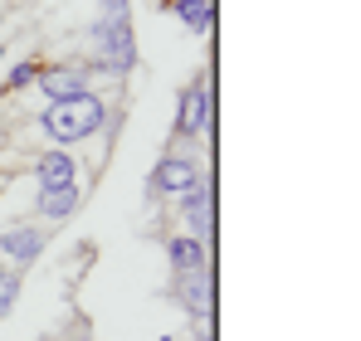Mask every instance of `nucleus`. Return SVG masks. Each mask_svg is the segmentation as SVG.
Wrapping results in <instances>:
<instances>
[{"instance_id":"3","label":"nucleus","mask_w":361,"mask_h":341,"mask_svg":"<svg viewBox=\"0 0 361 341\" xmlns=\"http://www.w3.org/2000/svg\"><path fill=\"white\" fill-rule=\"evenodd\" d=\"M205 122H210V73L205 78H195L185 93H180V108H176V127H171V137H200L205 132Z\"/></svg>"},{"instance_id":"12","label":"nucleus","mask_w":361,"mask_h":341,"mask_svg":"<svg viewBox=\"0 0 361 341\" xmlns=\"http://www.w3.org/2000/svg\"><path fill=\"white\" fill-rule=\"evenodd\" d=\"M176 15L185 30H200V35L215 30V0H176Z\"/></svg>"},{"instance_id":"6","label":"nucleus","mask_w":361,"mask_h":341,"mask_svg":"<svg viewBox=\"0 0 361 341\" xmlns=\"http://www.w3.org/2000/svg\"><path fill=\"white\" fill-rule=\"evenodd\" d=\"M180 210H185V220L200 229V234H210L215 229V210H210V180L200 175L195 185H185L180 190Z\"/></svg>"},{"instance_id":"4","label":"nucleus","mask_w":361,"mask_h":341,"mask_svg":"<svg viewBox=\"0 0 361 341\" xmlns=\"http://www.w3.org/2000/svg\"><path fill=\"white\" fill-rule=\"evenodd\" d=\"M35 83L49 93V103L88 93V73H83V63H49V68H39V73H35Z\"/></svg>"},{"instance_id":"15","label":"nucleus","mask_w":361,"mask_h":341,"mask_svg":"<svg viewBox=\"0 0 361 341\" xmlns=\"http://www.w3.org/2000/svg\"><path fill=\"white\" fill-rule=\"evenodd\" d=\"M103 20H127V0H103Z\"/></svg>"},{"instance_id":"14","label":"nucleus","mask_w":361,"mask_h":341,"mask_svg":"<svg viewBox=\"0 0 361 341\" xmlns=\"http://www.w3.org/2000/svg\"><path fill=\"white\" fill-rule=\"evenodd\" d=\"M15 297H20V278H15V273H5V268H0V317H5V312H10V307H15Z\"/></svg>"},{"instance_id":"8","label":"nucleus","mask_w":361,"mask_h":341,"mask_svg":"<svg viewBox=\"0 0 361 341\" xmlns=\"http://www.w3.org/2000/svg\"><path fill=\"white\" fill-rule=\"evenodd\" d=\"M180 302H185V312H210V307H215L210 268H200V273H180Z\"/></svg>"},{"instance_id":"16","label":"nucleus","mask_w":361,"mask_h":341,"mask_svg":"<svg viewBox=\"0 0 361 341\" xmlns=\"http://www.w3.org/2000/svg\"><path fill=\"white\" fill-rule=\"evenodd\" d=\"M161 341H171V337H161Z\"/></svg>"},{"instance_id":"10","label":"nucleus","mask_w":361,"mask_h":341,"mask_svg":"<svg viewBox=\"0 0 361 341\" xmlns=\"http://www.w3.org/2000/svg\"><path fill=\"white\" fill-rule=\"evenodd\" d=\"M166 254H171V268H176V273H200V268H205V244L190 239V234H176V239L166 244Z\"/></svg>"},{"instance_id":"17","label":"nucleus","mask_w":361,"mask_h":341,"mask_svg":"<svg viewBox=\"0 0 361 341\" xmlns=\"http://www.w3.org/2000/svg\"><path fill=\"white\" fill-rule=\"evenodd\" d=\"M0 54H5V49H0Z\"/></svg>"},{"instance_id":"11","label":"nucleus","mask_w":361,"mask_h":341,"mask_svg":"<svg viewBox=\"0 0 361 341\" xmlns=\"http://www.w3.org/2000/svg\"><path fill=\"white\" fill-rule=\"evenodd\" d=\"M78 210V185H54V190H39V215L49 220H63Z\"/></svg>"},{"instance_id":"9","label":"nucleus","mask_w":361,"mask_h":341,"mask_svg":"<svg viewBox=\"0 0 361 341\" xmlns=\"http://www.w3.org/2000/svg\"><path fill=\"white\" fill-rule=\"evenodd\" d=\"M73 156L68 151H44L35 161V175H39V190H54V185H73Z\"/></svg>"},{"instance_id":"7","label":"nucleus","mask_w":361,"mask_h":341,"mask_svg":"<svg viewBox=\"0 0 361 341\" xmlns=\"http://www.w3.org/2000/svg\"><path fill=\"white\" fill-rule=\"evenodd\" d=\"M0 249H5L15 264H35V259H39V249H44V234H39V229H30V225L5 229V234H0Z\"/></svg>"},{"instance_id":"5","label":"nucleus","mask_w":361,"mask_h":341,"mask_svg":"<svg viewBox=\"0 0 361 341\" xmlns=\"http://www.w3.org/2000/svg\"><path fill=\"white\" fill-rule=\"evenodd\" d=\"M200 180V166L190 161V156H161V166L152 170V195H180L185 185H195Z\"/></svg>"},{"instance_id":"2","label":"nucleus","mask_w":361,"mask_h":341,"mask_svg":"<svg viewBox=\"0 0 361 341\" xmlns=\"http://www.w3.org/2000/svg\"><path fill=\"white\" fill-rule=\"evenodd\" d=\"M93 39H98V68H108V73H127V68L137 63L132 20H98Z\"/></svg>"},{"instance_id":"13","label":"nucleus","mask_w":361,"mask_h":341,"mask_svg":"<svg viewBox=\"0 0 361 341\" xmlns=\"http://www.w3.org/2000/svg\"><path fill=\"white\" fill-rule=\"evenodd\" d=\"M35 73H39V63H35V58L15 63V68H10V78H5V93H20L25 83H35Z\"/></svg>"},{"instance_id":"1","label":"nucleus","mask_w":361,"mask_h":341,"mask_svg":"<svg viewBox=\"0 0 361 341\" xmlns=\"http://www.w3.org/2000/svg\"><path fill=\"white\" fill-rule=\"evenodd\" d=\"M103 98L98 93H78V98H59V103H49L44 108V132L54 137V142H83V137H93L98 127H103Z\"/></svg>"}]
</instances>
